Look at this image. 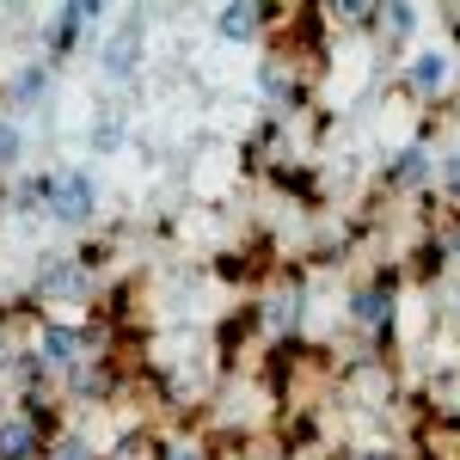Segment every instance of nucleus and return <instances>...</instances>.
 <instances>
[{"label":"nucleus","instance_id":"obj_5","mask_svg":"<svg viewBox=\"0 0 460 460\" xmlns=\"http://www.w3.org/2000/svg\"><path fill=\"white\" fill-rule=\"evenodd\" d=\"M411 80H418V86H424V93H436V86H442V80H448V62H442V56H436V49H429V56H418V62H411Z\"/></svg>","mask_w":460,"mask_h":460},{"label":"nucleus","instance_id":"obj_10","mask_svg":"<svg viewBox=\"0 0 460 460\" xmlns=\"http://www.w3.org/2000/svg\"><path fill=\"white\" fill-rule=\"evenodd\" d=\"M448 184H455V190H460V160H455V166H448Z\"/></svg>","mask_w":460,"mask_h":460},{"label":"nucleus","instance_id":"obj_8","mask_svg":"<svg viewBox=\"0 0 460 460\" xmlns=\"http://www.w3.org/2000/svg\"><path fill=\"white\" fill-rule=\"evenodd\" d=\"M37 93H43V68H25L19 80H13V105H31Z\"/></svg>","mask_w":460,"mask_h":460},{"label":"nucleus","instance_id":"obj_1","mask_svg":"<svg viewBox=\"0 0 460 460\" xmlns=\"http://www.w3.org/2000/svg\"><path fill=\"white\" fill-rule=\"evenodd\" d=\"M49 209L62 215V221H86L93 215V178H80V172L49 178Z\"/></svg>","mask_w":460,"mask_h":460},{"label":"nucleus","instance_id":"obj_2","mask_svg":"<svg viewBox=\"0 0 460 460\" xmlns=\"http://www.w3.org/2000/svg\"><path fill=\"white\" fill-rule=\"evenodd\" d=\"M43 295H80V264H43Z\"/></svg>","mask_w":460,"mask_h":460},{"label":"nucleus","instance_id":"obj_3","mask_svg":"<svg viewBox=\"0 0 460 460\" xmlns=\"http://www.w3.org/2000/svg\"><path fill=\"white\" fill-rule=\"evenodd\" d=\"M0 455H6V460H25V455H31V424H25V418L0 424Z\"/></svg>","mask_w":460,"mask_h":460},{"label":"nucleus","instance_id":"obj_9","mask_svg":"<svg viewBox=\"0 0 460 460\" xmlns=\"http://www.w3.org/2000/svg\"><path fill=\"white\" fill-rule=\"evenodd\" d=\"M56 460H93V448H86V442H62V448H56Z\"/></svg>","mask_w":460,"mask_h":460},{"label":"nucleus","instance_id":"obj_7","mask_svg":"<svg viewBox=\"0 0 460 460\" xmlns=\"http://www.w3.org/2000/svg\"><path fill=\"white\" fill-rule=\"evenodd\" d=\"M258 25V6H227L221 13V37H246Z\"/></svg>","mask_w":460,"mask_h":460},{"label":"nucleus","instance_id":"obj_4","mask_svg":"<svg viewBox=\"0 0 460 460\" xmlns=\"http://www.w3.org/2000/svg\"><path fill=\"white\" fill-rule=\"evenodd\" d=\"M129 62H136V25H123V37H111V43H105V68L111 74H123Z\"/></svg>","mask_w":460,"mask_h":460},{"label":"nucleus","instance_id":"obj_6","mask_svg":"<svg viewBox=\"0 0 460 460\" xmlns=\"http://www.w3.org/2000/svg\"><path fill=\"white\" fill-rule=\"evenodd\" d=\"M43 350H49V362H74V356H80V338H74L68 325H56V332L43 338Z\"/></svg>","mask_w":460,"mask_h":460}]
</instances>
